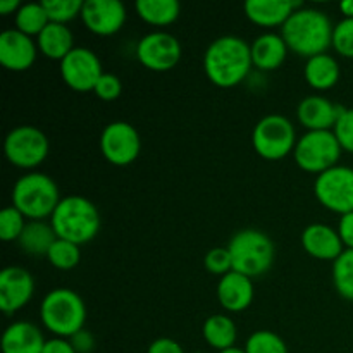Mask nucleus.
<instances>
[{
    "label": "nucleus",
    "instance_id": "4468645a",
    "mask_svg": "<svg viewBox=\"0 0 353 353\" xmlns=\"http://www.w3.org/2000/svg\"><path fill=\"white\" fill-rule=\"evenodd\" d=\"M81 19L92 33L110 37L124 26L126 7L119 0H86L83 3Z\"/></svg>",
    "mask_w": 353,
    "mask_h": 353
},
{
    "label": "nucleus",
    "instance_id": "a878e982",
    "mask_svg": "<svg viewBox=\"0 0 353 353\" xmlns=\"http://www.w3.org/2000/svg\"><path fill=\"white\" fill-rule=\"evenodd\" d=\"M202 333L207 343L212 348L219 352L230 350V348L234 347V341H236V324L231 317L216 314V316H210L203 323Z\"/></svg>",
    "mask_w": 353,
    "mask_h": 353
},
{
    "label": "nucleus",
    "instance_id": "7ed1b4c3",
    "mask_svg": "<svg viewBox=\"0 0 353 353\" xmlns=\"http://www.w3.org/2000/svg\"><path fill=\"white\" fill-rule=\"evenodd\" d=\"M57 238L85 245L100 231V214L93 202L79 195L65 196L59 202L50 217Z\"/></svg>",
    "mask_w": 353,
    "mask_h": 353
},
{
    "label": "nucleus",
    "instance_id": "9d476101",
    "mask_svg": "<svg viewBox=\"0 0 353 353\" xmlns=\"http://www.w3.org/2000/svg\"><path fill=\"white\" fill-rule=\"evenodd\" d=\"M314 193L326 209L345 216L353 212V169L334 165L317 176Z\"/></svg>",
    "mask_w": 353,
    "mask_h": 353
},
{
    "label": "nucleus",
    "instance_id": "473e14b6",
    "mask_svg": "<svg viewBox=\"0 0 353 353\" xmlns=\"http://www.w3.org/2000/svg\"><path fill=\"white\" fill-rule=\"evenodd\" d=\"M26 223L24 216L14 205L6 207L0 212V240L16 241L23 234Z\"/></svg>",
    "mask_w": 353,
    "mask_h": 353
},
{
    "label": "nucleus",
    "instance_id": "1a4fd4ad",
    "mask_svg": "<svg viewBox=\"0 0 353 353\" xmlns=\"http://www.w3.org/2000/svg\"><path fill=\"white\" fill-rule=\"evenodd\" d=\"M48 138L38 128L24 124L9 131L3 141V152L10 164L21 169H34L47 159Z\"/></svg>",
    "mask_w": 353,
    "mask_h": 353
},
{
    "label": "nucleus",
    "instance_id": "4be33fe9",
    "mask_svg": "<svg viewBox=\"0 0 353 353\" xmlns=\"http://www.w3.org/2000/svg\"><path fill=\"white\" fill-rule=\"evenodd\" d=\"M252 48V62L261 71H272L285 62L288 54V45L281 34L264 33L254 40Z\"/></svg>",
    "mask_w": 353,
    "mask_h": 353
},
{
    "label": "nucleus",
    "instance_id": "aec40b11",
    "mask_svg": "<svg viewBox=\"0 0 353 353\" xmlns=\"http://www.w3.org/2000/svg\"><path fill=\"white\" fill-rule=\"evenodd\" d=\"M217 299L221 305L230 312H241L248 309L254 300V283L248 276L231 271L219 279Z\"/></svg>",
    "mask_w": 353,
    "mask_h": 353
},
{
    "label": "nucleus",
    "instance_id": "37998d69",
    "mask_svg": "<svg viewBox=\"0 0 353 353\" xmlns=\"http://www.w3.org/2000/svg\"><path fill=\"white\" fill-rule=\"evenodd\" d=\"M341 12L345 14V17H353V0H345L340 3Z\"/></svg>",
    "mask_w": 353,
    "mask_h": 353
},
{
    "label": "nucleus",
    "instance_id": "423d86ee",
    "mask_svg": "<svg viewBox=\"0 0 353 353\" xmlns=\"http://www.w3.org/2000/svg\"><path fill=\"white\" fill-rule=\"evenodd\" d=\"M233 271L248 278H259L271 269L276 248L271 238L259 230H241L228 245Z\"/></svg>",
    "mask_w": 353,
    "mask_h": 353
},
{
    "label": "nucleus",
    "instance_id": "f257e3e1",
    "mask_svg": "<svg viewBox=\"0 0 353 353\" xmlns=\"http://www.w3.org/2000/svg\"><path fill=\"white\" fill-rule=\"evenodd\" d=\"M254 65L252 48L243 38L226 34L207 47L203 55V69L210 81L219 88H233L240 85Z\"/></svg>",
    "mask_w": 353,
    "mask_h": 353
},
{
    "label": "nucleus",
    "instance_id": "c9c22d12",
    "mask_svg": "<svg viewBox=\"0 0 353 353\" xmlns=\"http://www.w3.org/2000/svg\"><path fill=\"white\" fill-rule=\"evenodd\" d=\"M333 131L340 141L341 148L348 154H353V109H345L341 112Z\"/></svg>",
    "mask_w": 353,
    "mask_h": 353
},
{
    "label": "nucleus",
    "instance_id": "9b49d317",
    "mask_svg": "<svg viewBox=\"0 0 353 353\" xmlns=\"http://www.w3.org/2000/svg\"><path fill=\"white\" fill-rule=\"evenodd\" d=\"M100 150L110 164L130 165L140 155V134L130 123L114 121L103 128L100 137Z\"/></svg>",
    "mask_w": 353,
    "mask_h": 353
},
{
    "label": "nucleus",
    "instance_id": "dca6fc26",
    "mask_svg": "<svg viewBox=\"0 0 353 353\" xmlns=\"http://www.w3.org/2000/svg\"><path fill=\"white\" fill-rule=\"evenodd\" d=\"M345 107L331 102L326 97L310 95L299 103L296 116L309 131H333Z\"/></svg>",
    "mask_w": 353,
    "mask_h": 353
},
{
    "label": "nucleus",
    "instance_id": "20e7f679",
    "mask_svg": "<svg viewBox=\"0 0 353 353\" xmlns=\"http://www.w3.org/2000/svg\"><path fill=\"white\" fill-rule=\"evenodd\" d=\"M43 326L57 338H72L85 330L86 307L81 296L69 288H55L40 305Z\"/></svg>",
    "mask_w": 353,
    "mask_h": 353
},
{
    "label": "nucleus",
    "instance_id": "a211bd4d",
    "mask_svg": "<svg viewBox=\"0 0 353 353\" xmlns=\"http://www.w3.org/2000/svg\"><path fill=\"white\" fill-rule=\"evenodd\" d=\"M303 250L319 261H336L345 252L338 230H333L327 224H310L302 233Z\"/></svg>",
    "mask_w": 353,
    "mask_h": 353
},
{
    "label": "nucleus",
    "instance_id": "79ce46f5",
    "mask_svg": "<svg viewBox=\"0 0 353 353\" xmlns=\"http://www.w3.org/2000/svg\"><path fill=\"white\" fill-rule=\"evenodd\" d=\"M21 6H23V3H21L19 0H0V14H2V16H7V14L10 12H17Z\"/></svg>",
    "mask_w": 353,
    "mask_h": 353
},
{
    "label": "nucleus",
    "instance_id": "5701e85b",
    "mask_svg": "<svg viewBox=\"0 0 353 353\" xmlns=\"http://www.w3.org/2000/svg\"><path fill=\"white\" fill-rule=\"evenodd\" d=\"M303 74L314 90H330L340 79V64L330 54L314 55L307 59Z\"/></svg>",
    "mask_w": 353,
    "mask_h": 353
},
{
    "label": "nucleus",
    "instance_id": "6ab92c4d",
    "mask_svg": "<svg viewBox=\"0 0 353 353\" xmlns=\"http://www.w3.org/2000/svg\"><path fill=\"white\" fill-rule=\"evenodd\" d=\"M302 2L292 0H247L245 16L259 26H283L295 10L302 9Z\"/></svg>",
    "mask_w": 353,
    "mask_h": 353
},
{
    "label": "nucleus",
    "instance_id": "2eb2a0df",
    "mask_svg": "<svg viewBox=\"0 0 353 353\" xmlns=\"http://www.w3.org/2000/svg\"><path fill=\"white\" fill-rule=\"evenodd\" d=\"M34 293V279L26 269L10 265L0 272V309L14 314L23 309Z\"/></svg>",
    "mask_w": 353,
    "mask_h": 353
},
{
    "label": "nucleus",
    "instance_id": "bb28decb",
    "mask_svg": "<svg viewBox=\"0 0 353 353\" xmlns=\"http://www.w3.org/2000/svg\"><path fill=\"white\" fill-rule=\"evenodd\" d=\"M137 12L152 26H168L179 17L181 6L176 0H138Z\"/></svg>",
    "mask_w": 353,
    "mask_h": 353
},
{
    "label": "nucleus",
    "instance_id": "412c9836",
    "mask_svg": "<svg viewBox=\"0 0 353 353\" xmlns=\"http://www.w3.org/2000/svg\"><path fill=\"white\" fill-rule=\"evenodd\" d=\"M47 340L40 327L26 321L10 324L2 336L3 353H41Z\"/></svg>",
    "mask_w": 353,
    "mask_h": 353
},
{
    "label": "nucleus",
    "instance_id": "c756f323",
    "mask_svg": "<svg viewBox=\"0 0 353 353\" xmlns=\"http://www.w3.org/2000/svg\"><path fill=\"white\" fill-rule=\"evenodd\" d=\"M47 259L54 268L61 269V271H69L79 264L81 250H79V245L57 238L48 250Z\"/></svg>",
    "mask_w": 353,
    "mask_h": 353
},
{
    "label": "nucleus",
    "instance_id": "e433bc0d",
    "mask_svg": "<svg viewBox=\"0 0 353 353\" xmlns=\"http://www.w3.org/2000/svg\"><path fill=\"white\" fill-rule=\"evenodd\" d=\"M93 92L97 93L99 99L105 100V102H112V100H116L117 97L121 95V92H123V83H121V79L117 78L116 74L103 72V74L100 76L99 81H97Z\"/></svg>",
    "mask_w": 353,
    "mask_h": 353
},
{
    "label": "nucleus",
    "instance_id": "f03ea898",
    "mask_svg": "<svg viewBox=\"0 0 353 353\" xmlns=\"http://www.w3.org/2000/svg\"><path fill=\"white\" fill-rule=\"evenodd\" d=\"M333 30L331 19L326 12L317 9L295 10L281 26V37L288 48L302 57L326 54L327 48L333 45Z\"/></svg>",
    "mask_w": 353,
    "mask_h": 353
},
{
    "label": "nucleus",
    "instance_id": "7c9ffc66",
    "mask_svg": "<svg viewBox=\"0 0 353 353\" xmlns=\"http://www.w3.org/2000/svg\"><path fill=\"white\" fill-rule=\"evenodd\" d=\"M245 353H288V347L281 336L268 330L255 331L245 343Z\"/></svg>",
    "mask_w": 353,
    "mask_h": 353
},
{
    "label": "nucleus",
    "instance_id": "4c0bfd02",
    "mask_svg": "<svg viewBox=\"0 0 353 353\" xmlns=\"http://www.w3.org/2000/svg\"><path fill=\"white\" fill-rule=\"evenodd\" d=\"M69 341H71L76 353H92L93 348H95V338L86 330H81L79 333H76L74 336L69 338Z\"/></svg>",
    "mask_w": 353,
    "mask_h": 353
},
{
    "label": "nucleus",
    "instance_id": "ddd939ff",
    "mask_svg": "<svg viewBox=\"0 0 353 353\" xmlns=\"http://www.w3.org/2000/svg\"><path fill=\"white\" fill-rule=\"evenodd\" d=\"M137 57L147 69L164 72L174 68L181 59V45L178 38L165 31L148 33L138 41Z\"/></svg>",
    "mask_w": 353,
    "mask_h": 353
},
{
    "label": "nucleus",
    "instance_id": "cd10ccee",
    "mask_svg": "<svg viewBox=\"0 0 353 353\" xmlns=\"http://www.w3.org/2000/svg\"><path fill=\"white\" fill-rule=\"evenodd\" d=\"M48 23L50 19H48V14L41 2L23 3L16 12V30L28 37H34V34L38 37Z\"/></svg>",
    "mask_w": 353,
    "mask_h": 353
},
{
    "label": "nucleus",
    "instance_id": "6e6552de",
    "mask_svg": "<svg viewBox=\"0 0 353 353\" xmlns=\"http://www.w3.org/2000/svg\"><path fill=\"white\" fill-rule=\"evenodd\" d=\"M296 133L292 121L279 114L262 117L254 128L252 143L255 152L268 161H279L296 147Z\"/></svg>",
    "mask_w": 353,
    "mask_h": 353
},
{
    "label": "nucleus",
    "instance_id": "58836bf2",
    "mask_svg": "<svg viewBox=\"0 0 353 353\" xmlns=\"http://www.w3.org/2000/svg\"><path fill=\"white\" fill-rule=\"evenodd\" d=\"M338 234L345 247L353 250V212L341 216L340 224H338Z\"/></svg>",
    "mask_w": 353,
    "mask_h": 353
},
{
    "label": "nucleus",
    "instance_id": "72a5a7b5",
    "mask_svg": "<svg viewBox=\"0 0 353 353\" xmlns=\"http://www.w3.org/2000/svg\"><path fill=\"white\" fill-rule=\"evenodd\" d=\"M333 48L343 57L353 59V17H345L334 26Z\"/></svg>",
    "mask_w": 353,
    "mask_h": 353
},
{
    "label": "nucleus",
    "instance_id": "f3484780",
    "mask_svg": "<svg viewBox=\"0 0 353 353\" xmlns=\"http://www.w3.org/2000/svg\"><path fill=\"white\" fill-rule=\"evenodd\" d=\"M37 59V45L19 30H7L0 34V64L10 71H26Z\"/></svg>",
    "mask_w": 353,
    "mask_h": 353
},
{
    "label": "nucleus",
    "instance_id": "a19ab883",
    "mask_svg": "<svg viewBox=\"0 0 353 353\" xmlns=\"http://www.w3.org/2000/svg\"><path fill=\"white\" fill-rule=\"evenodd\" d=\"M41 353H76V350L72 348L71 341L65 338H52V340H47Z\"/></svg>",
    "mask_w": 353,
    "mask_h": 353
},
{
    "label": "nucleus",
    "instance_id": "2f4dec72",
    "mask_svg": "<svg viewBox=\"0 0 353 353\" xmlns=\"http://www.w3.org/2000/svg\"><path fill=\"white\" fill-rule=\"evenodd\" d=\"M43 7L48 14L50 23L65 24L68 21L81 16L83 3L81 0H43Z\"/></svg>",
    "mask_w": 353,
    "mask_h": 353
},
{
    "label": "nucleus",
    "instance_id": "f704fd0d",
    "mask_svg": "<svg viewBox=\"0 0 353 353\" xmlns=\"http://www.w3.org/2000/svg\"><path fill=\"white\" fill-rule=\"evenodd\" d=\"M205 269L212 274H217L223 278L224 274L233 271V262H231V255L230 250L226 248H212L209 254L205 255Z\"/></svg>",
    "mask_w": 353,
    "mask_h": 353
},
{
    "label": "nucleus",
    "instance_id": "39448f33",
    "mask_svg": "<svg viewBox=\"0 0 353 353\" xmlns=\"http://www.w3.org/2000/svg\"><path fill=\"white\" fill-rule=\"evenodd\" d=\"M61 200L55 181L43 172H28L12 190V205L31 221L52 217Z\"/></svg>",
    "mask_w": 353,
    "mask_h": 353
},
{
    "label": "nucleus",
    "instance_id": "b1692460",
    "mask_svg": "<svg viewBox=\"0 0 353 353\" xmlns=\"http://www.w3.org/2000/svg\"><path fill=\"white\" fill-rule=\"evenodd\" d=\"M37 45L45 57L54 61H62L74 48L71 30L59 23H48L47 28L38 34Z\"/></svg>",
    "mask_w": 353,
    "mask_h": 353
},
{
    "label": "nucleus",
    "instance_id": "f8f14e48",
    "mask_svg": "<svg viewBox=\"0 0 353 353\" xmlns=\"http://www.w3.org/2000/svg\"><path fill=\"white\" fill-rule=\"evenodd\" d=\"M103 74L102 64L90 48L74 47L61 61V76L69 88L76 92L95 90L97 81Z\"/></svg>",
    "mask_w": 353,
    "mask_h": 353
},
{
    "label": "nucleus",
    "instance_id": "a18cd8bd",
    "mask_svg": "<svg viewBox=\"0 0 353 353\" xmlns=\"http://www.w3.org/2000/svg\"><path fill=\"white\" fill-rule=\"evenodd\" d=\"M192 353H203V352H192Z\"/></svg>",
    "mask_w": 353,
    "mask_h": 353
},
{
    "label": "nucleus",
    "instance_id": "c03bdc74",
    "mask_svg": "<svg viewBox=\"0 0 353 353\" xmlns=\"http://www.w3.org/2000/svg\"><path fill=\"white\" fill-rule=\"evenodd\" d=\"M219 353H245V350H241V348L233 347V348H230V350H224V352H219Z\"/></svg>",
    "mask_w": 353,
    "mask_h": 353
},
{
    "label": "nucleus",
    "instance_id": "0eeeda50",
    "mask_svg": "<svg viewBox=\"0 0 353 353\" xmlns=\"http://www.w3.org/2000/svg\"><path fill=\"white\" fill-rule=\"evenodd\" d=\"M341 150L334 131H307L296 141L293 157L300 169L319 176L338 165Z\"/></svg>",
    "mask_w": 353,
    "mask_h": 353
},
{
    "label": "nucleus",
    "instance_id": "393cba45",
    "mask_svg": "<svg viewBox=\"0 0 353 353\" xmlns=\"http://www.w3.org/2000/svg\"><path fill=\"white\" fill-rule=\"evenodd\" d=\"M57 240L52 224L43 221H30L19 236V247L30 255H47L54 241Z\"/></svg>",
    "mask_w": 353,
    "mask_h": 353
},
{
    "label": "nucleus",
    "instance_id": "c85d7f7f",
    "mask_svg": "<svg viewBox=\"0 0 353 353\" xmlns=\"http://www.w3.org/2000/svg\"><path fill=\"white\" fill-rule=\"evenodd\" d=\"M333 283L340 296L353 302V250L350 248H345L333 262Z\"/></svg>",
    "mask_w": 353,
    "mask_h": 353
},
{
    "label": "nucleus",
    "instance_id": "ea45409f",
    "mask_svg": "<svg viewBox=\"0 0 353 353\" xmlns=\"http://www.w3.org/2000/svg\"><path fill=\"white\" fill-rule=\"evenodd\" d=\"M147 353H185L183 352L181 345L176 340L171 338H159V340L152 341V345L148 347Z\"/></svg>",
    "mask_w": 353,
    "mask_h": 353
}]
</instances>
